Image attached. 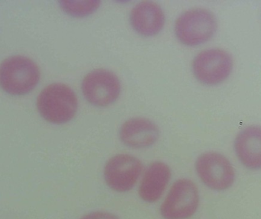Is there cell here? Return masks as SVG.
Masks as SVG:
<instances>
[{"mask_svg": "<svg viewBox=\"0 0 261 219\" xmlns=\"http://www.w3.org/2000/svg\"><path fill=\"white\" fill-rule=\"evenodd\" d=\"M60 9L65 15L84 19L96 14L102 7L101 0H60Z\"/></svg>", "mask_w": 261, "mask_h": 219, "instance_id": "13", "label": "cell"}, {"mask_svg": "<svg viewBox=\"0 0 261 219\" xmlns=\"http://www.w3.org/2000/svg\"><path fill=\"white\" fill-rule=\"evenodd\" d=\"M171 177V170L165 162H152L143 173L138 194L146 203H154L161 198Z\"/></svg>", "mask_w": 261, "mask_h": 219, "instance_id": "12", "label": "cell"}, {"mask_svg": "<svg viewBox=\"0 0 261 219\" xmlns=\"http://www.w3.org/2000/svg\"><path fill=\"white\" fill-rule=\"evenodd\" d=\"M234 68L231 53L218 47L201 50L193 57L191 70L195 79L205 86H216L227 80Z\"/></svg>", "mask_w": 261, "mask_h": 219, "instance_id": "5", "label": "cell"}, {"mask_svg": "<svg viewBox=\"0 0 261 219\" xmlns=\"http://www.w3.org/2000/svg\"><path fill=\"white\" fill-rule=\"evenodd\" d=\"M234 151L242 165L248 169H261V127L254 125L239 132L234 140Z\"/></svg>", "mask_w": 261, "mask_h": 219, "instance_id": "11", "label": "cell"}, {"mask_svg": "<svg viewBox=\"0 0 261 219\" xmlns=\"http://www.w3.org/2000/svg\"><path fill=\"white\" fill-rule=\"evenodd\" d=\"M128 22L133 32L139 36L154 38L165 27L167 15L158 2L142 0L135 3L130 9Z\"/></svg>", "mask_w": 261, "mask_h": 219, "instance_id": "9", "label": "cell"}, {"mask_svg": "<svg viewBox=\"0 0 261 219\" xmlns=\"http://www.w3.org/2000/svg\"><path fill=\"white\" fill-rule=\"evenodd\" d=\"M40 79L39 67L26 56H10L0 64V88L12 96L29 94L36 88Z\"/></svg>", "mask_w": 261, "mask_h": 219, "instance_id": "4", "label": "cell"}, {"mask_svg": "<svg viewBox=\"0 0 261 219\" xmlns=\"http://www.w3.org/2000/svg\"><path fill=\"white\" fill-rule=\"evenodd\" d=\"M199 191L188 179L176 180L161 206L165 219H187L194 215L199 206Z\"/></svg>", "mask_w": 261, "mask_h": 219, "instance_id": "7", "label": "cell"}, {"mask_svg": "<svg viewBox=\"0 0 261 219\" xmlns=\"http://www.w3.org/2000/svg\"><path fill=\"white\" fill-rule=\"evenodd\" d=\"M81 219H119L117 216L107 212H95L85 215Z\"/></svg>", "mask_w": 261, "mask_h": 219, "instance_id": "14", "label": "cell"}, {"mask_svg": "<svg viewBox=\"0 0 261 219\" xmlns=\"http://www.w3.org/2000/svg\"><path fill=\"white\" fill-rule=\"evenodd\" d=\"M81 91L89 105L95 108H107L120 99L122 81L110 69L95 68L84 75L81 82Z\"/></svg>", "mask_w": 261, "mask_h": 219, "instance_id": "3", "label": "cell"}, {"mask_svg": "<svg viewBox=\"0 0 261 219\" xmlns=\"http://www.w3.org/2000/svg\"><path fill=\"white\" fill-rule=\"evenodd\" d=\"M36 105L41 117L47 122L64 125L76 117L80 102L77 94L70 85L55 82L40 92Z\"/></svg>", "mask_w": 261, "mask_h": 219, "instance_id": "1", "label": "cell"}, {"mask_svg": "<svg viewBox=\"0 0 261 219\" xmlns=\"http://www.w3.org/2000/svg\"><path fill=\"white\" fill-rule=\"evenodd\" d=\"M195 168L202 183L214 191L228 189L236 178L231 162L223 154L216 151H208L199 155L195 163Z\"/></svg>", "mask_w": 261, "mask_h": 219, "instance_id": "6", "label": "cell"}, {"mask_svg": "<svg viewBox=\"0 0 261 219\" xmlns=\"http://www.w3.org/2000/svg\"><path fill=\"white\" fill-rule=\"evenodd\" d=\"M143 171L144 167L140 159L132 154L122 153L107 161L104 166V179L113 191L125 193L134 187Z\"/></svg>", "mask_w": 261, "mask_h": 219, "instance_id": "8", "label": "cell"}, {"mask_svg": "<svg viewBox=\"0 0 261 219\" xmlns=\"http://www.w3.org/2000/svg\"><path fill=\"white\" fill-rule=\"evenodd\" d=\"M158 124L146 116H132L123 121L119 129L121 142L133 149H146L153 146L161 137Z\"/></svg>", "mask_w": 261, "mask_h": 219, "instance_id": "10", "label": "cell"}, {"mask_svg": "<svg viewBox=\"0 0 261 219\" xmlns=\"http://www.w3.org/2000/svg\"><path fill=\"white\" fill-rule=\"evenodd\" d=\"M218 30L215 14L203 7H193L181 12L173 24L178 42L187 47H196L213 39Z\"/></svg>", "mask_w": 261, "mask_h": 219, "instance_id": "2", "label": "cell"}]
</instances>
